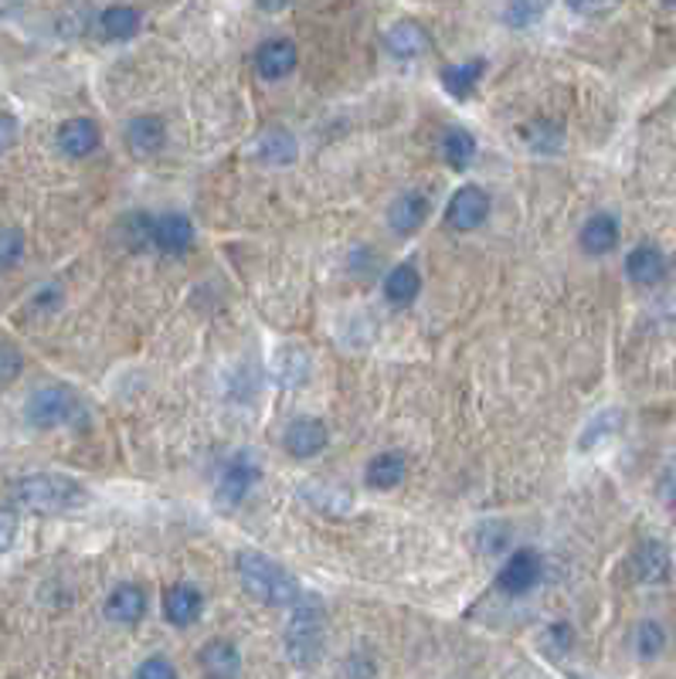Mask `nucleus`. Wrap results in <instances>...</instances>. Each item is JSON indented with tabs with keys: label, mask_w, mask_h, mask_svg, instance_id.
I'll return each mask as SVG.
<instances>
[{
	"label": "nucleus",
	"mask_w": 676,
	"mask_h": 679,
	"mask_svg": "<svg viewBox=\"0 0 676 679\" xmlns=\"http://www.w3.org/2000/svg\"><path fill=\"white\" fill-rule=\"evenodd\" d=\"M269 370H272L275 384L299 388V384H306V378H310L313 360H310V354H306V347H299V344H280L272 350Z\"/></svg>",
	"instance_id": "nucleus-7"
},
{
	"label": "nucleus",
	"mask_w": 676,
	"mask_h": 679,
	"mask_svg": "<svg viewBox=\"0 0 676 679\" xmlns=\"http://www.w3.org/2000/svg\"><path fill=\"white\" fill-rule=\"evenodd\" d=\"M483 61L476 58V61H466V65H449V69H442V88L449 92L452 99H470L473 96V88H476V82H479V75H483Z\"/></svg>",
	"instance_id": "nucleus-27"
},
{
	"label": "nucleus",
	"mask_w": 676,
	"mask_h": 679,
	"mask_svg": "<svg viewBox=\"0 0 676 679\" xmlns=\"http://www.w3.org/2000/svg\"><path fill=\"white\" fill-rule=\"evenodd\" d=\"M14 374H17V357H14V350H11V347H4V381L11 384V381H14Z\"/></svg>",
	"instance_id": "nucleus-37"
},
{
	"label": "nucleus",
	"mask_w": 676,
	"mask_h": 679,
	"mask_svg": "<svg viewBox=\"0 0 676 679\" xmlns=\"http://www.w3.org/2000/svg\"><path fill=\"white\" fill-rule=\"evenodd\" d=\"M422 293V275L412 262L405 265H398L388 272V279H384V299L391 306H412Z\"/></svg>",
	"instance_id": "nucleus-24"
},
{
	"label": "nucleus",
	"mask_w": 676,
	"mask_h": 679,
	"mask_svg": "<svg viewBox=\"0 0 676 679\" xmlns=\"http://www.w3.org/2000/svg\"><path fill=\"white\" fill-rule=\"evenodd\" d=\"M578 241L589 255H608L619 245V222L612 218V214H595V218H589L585 228H581Z\"/></svg>",
	"instance_id": "nucleus-22"
},
{
	"label": "nucleus",
	"mask_w": 676,
	"mask_h": 679,
	"mask_svg": "<svg viewBox=\"0 0 676 679\" xmlns=\"http://www.w3.org/2000/svg\"><path fill=\"white\" fill-rule=\"evenodd\" d=\"M143 611H146V595L137 588V584H119V588H112V595L106 598V619H112L119 626L140 622Z\"/></svg>",
	"instance_id": "nucleus-21"
},
{
	"label": "nucleus",
	"mask_w": 676,
	"mask_h": 679,
	"mask_svg": "<svg viewBox=\"0 0 676 679\" xmlns=\"http://www.w3.org/2000/svg\"><path fill=\"white\" fill-rule=\"evenodd\" d=\"M21 255H24V235L17 228H8L4 238H0V262L11 269Z\"/></svg>",
	"instance_id": "nucleus-34"
},
{
	"label": "nucleus",
	"mask_w": 676,
	"mask_h": 679,
	"mask_svg": "<svg viewBox=\"0 0 676 679\" xmlns=\"http://www.w3.org/2000/svg\"><path fill=\"white\" fill-rule=\"evenodd\" d=\"M79 415H82V401L66 384H45V388H38L35 394H31L27 405H24V418L41 431L72 425V421H79Z\"/></svg>",
	"instance_id": "nucleus-3"
},
{
	"label": "nucleus",
	"mask_w": 676,
	"mask_h": 679,
	"mask_svg": "<svg viewBox=\"0 0 676 679\" xmlns=\"http://www.w3.org/2000/svg\"><path fill=\"white\" fill-rule=\"evenodd\" d=\"M323 645V611L317 601H296V615L286 629V653L293 663L310 666Z\"/></svg>",
	"instance_id": "nucleus-4"
},
{
	"label": "nucleus",
	"mask_w": 676,
	"mask_h": 679,
	"mask_svg": "<svg viewBox=\"0 0 676 679\" xmlns=\"http://www.w3.org/2000/svg\"><path fill=\"white\" fill-rule=\"evenodd\" d=\"M14 130H17V119L8 112V116H4V146H11V143H14Z\"/></svg>",
	"instance_id": "nucleus-38"
},
{
	"label": "nucleus",
	"mask_w": 676,
	"mask_h": 679,
	"mask_svg": "<svg viewBox=\"0 0 676 679\" xmlns=\"http://www.w3.org/2000/svg\"><path fill=\"white\" fill-rule=\"evenodd\" d=\"M541 581V558L534 550H513V558L500 568L497 584L507 595H527L534 584Z\"/></svg>",
	"instance_id": "nucleus-8"
},
{
	"label": "nucleus",
	"mask_w": 676,
	"mask_h": 679,
	"mask_svg": "<svg viewBox=\"0 0 676 679\" xmlns=\"http://www.w3.org/2000/svg\"><path fill=\"white\" fill-rule=\"evenodd\" d=\"M296 45L286 41V38H275V41H265L259 51H256V69L262 79H286L293 69H296Z\"/></svg>",
	"instance_id": "nucleus-17"
},
{
	"label": "nucleus",
	"mask_w": 676,
	"mask_h": 679,
	"mask_svg": "<svg viewBox=\"0 0 676 679\" xmlns=\"http://www.w3.org/2000/svg\"><path fill=\"white\" fill-rule=\"evenodd\" d=\"M327 442H330V431L320 418H296V421H289L286 436H283V449L293 458H310V455L323 452Z\"/></svg>",
	"instance_id": "nucleus-9"
},
{
	"label": "nucleus",
	"mask_w": 676,
	"mask_h": 679,
	"mask_svg": "<svg viewBox=\"0 0 676 679\" xmlns=\"http://www.w3.org/2000/svg\"><path fill=\"white\" fill-rule=\"evenodd\" d=\"M140 31V11L137 8H127V4H116L109 11H103L99 17V35L106 41H127Z\"/></svg>",
	"instance_id": "nucleus-25"
},
{
	"label": "nucleus",
	"mask_w": 676,
	"mask_h": 679,
	"mask_svg": "<svg viewBox=\"0 0 676 679\" xmlns=\"http://www.w3.org/2000/svg\"><path fill=\"white\" fill-rule=\"evenodd\" d=\"M11 503L31 513H69L85 503V486L61 473H31L11 486Z\"/></svg>",
	"instance_id": "nucleus-1"
},
{
	"label": "nucleus",
	"mask_w": 676,
	"mask_h": 679,
	"mask_svg": "<svg viewBox=\"0 0 676 679\" xmlns=\"http://www.w3.org/2000/svg\"><path fill=\"white\" fill-rule=\"evenodd\" d=\"M565 4H568V11H574L581 17H605L616 11L622 0H565Z\"/></svg>",
	"instance_id": "nucleus-31"
},
{
	"label": "nucleus",
	"mask_w": 676,
	"mask_h": 679,
	"mask_svg": "<svg viewBox=\"0 0 676 679\" xmlns=\"http://www.w3.org/2000/svg\"><path fill=\"white\" fill-rule=\"evenodd\" d=\"M164 611H167V619L174 626H194L201 619V611H204V598L201 592L194 588V584H174V588L167 592L164 598Z\"/></svg>",
	"instance_id": "nucleus-19"
},
{
	"label": "nucleus",
	"mask_w": 676,
	"mask_h": 679,
	"mask_svg": "<svg viewBox=\"0 0 676 679\" xmlns=\"http://www.w3.org/2000/svg\"><path fill=\"white\" fill-rule=\"evenodd\" d=\"M571 639H574V632H571V626H565V622L550 626V629L544 632V645H547V653H550V656L568 653V650H571Z\"/></svg>",
	"instance_id": "nucleus-32"
},
{
	"label": "nucleus",
	"mask_w": 676,
	"mask_h": 679,
	"mask_svg": "<svg viewBox=\"0 0 676 679\" xmlns=\"http://www.w3.org/2000/svg\"><path fill=\"white\" fill-rule=\"evenodd\" d=\"M153 249L161 252H188L194 245V225L183 218V214H164V218H153V238H150Z\"/></svg>",
	"instance_id": "nucleus-13"
},
{
	"label": "nucleus",
	"mask_w": 676,
	"mask_h": 679,
	"mask_svg": "<svg viewBox=\"0 0 676 679\" xmlns=\"http://www.w3.org/2000/svg\"><path fill=\"white\" fill-rule=\"evenodd\" d=\"M164 143H167V127L157 116H137L127 127V146L137 157H153Z\"/></svg>",
	"instance_id": "nucleus-20"
},
{
	"label": "nucleus",
	"mask_w": 676,
	"mask_h": 679,
	"mask_svg": "<svg viewBox=\"0 0 676 679\" xmlns=\"http://www.w3.org/2000/svg\"><path fill=\"white\" fill-rule=\"evenodd\" d=\"M442 157L452 170H466L476 157V136L463 127H449L442 133Z\"/></svg>",
	"instance_id": "nucleus-26"
},
{
	"label": "nucleus",
	"mask_w": 676,
	"mask_h": 679,
	"mask_svg": "<svg viewBox=\"0 0 676 679\" xmlns=\"http://www.w3.org/2000/svg\"><path fill=\"white\" fill-rule=\"evenodd\" d=\"M626 275H629L632 286L650 289V286L663 283V275H666V255L656 249V245L642 241V245H636V249L626 255Z\"/></svg>",
	"instance_id": "nucleus-10"
},
{
	"label": "nucleus",
	"mask_w": 676,
	"mask_h": 679,
	"mask_svg": "<svg viewBox=\"0 0 676 679\" xmlns=\"http://www.w3.org/2000/svg\"><path fill=\"white\" fill-rule=\"evenodd\" d=\"M619 425H622V415H619V412H598V415H595L585 428H581L578 449H581V452H592V449H598L605 439L616 436Z\"/></svg>",
	"instance_id": "nucleus-28"
},
{
	"label": "nucleus",
	"mask_w": 676,
	"mask_h": 679,
	"mask_svg": "<svg viewBox=\"0 0 676 679\" xmlns=\"http://www.w3.org/2000/svg\"><path fill=\"white\" fill-rule=\"evenodd\" d=\"M11 537H14V520H11V510L4 513V550L11 547Z\"/></svg>",
	"instance_id": "nucleus-39"
},
{
	"label": "nucleus",
	"mask_w": 676,
	"mask_h": 679,
	"mask_svg": "<svg viewBox=\"0 0 676 679\" xmlns=\"http://www.w3.org/2000/svg\"><path fill=\"white\" fill-rule=\"evenodd\" d=\"M405 473H408L405 452H381V455H375L371 462H367L364 479L371 489H394L398 483L405 479Z\"/></svg>",
	"instance_id": "nucleus-23"
},
{
	"label": "nucleus",
	"mask_w": 676,
	"mask_h": 679,
	"mask_svg": "<svg viewBox=\"0 0 676 679\" xmlns=\"http://www.w3.org/2000/svg\"><path fill=\"white\" fill-rule=\"evenodd\" d=\"M384 48H388V55L402 58V61L422 58L428 51V31L418 21H394L384 31Z\"/></svg>",
	"instance_id": "nucleus-14"
},
{
	"label": "nucleus",
	"mask_w": 676,
	"mask_h": 679,
	"mask_svg": "<svg viewBox=\"0 0 676 679\" xmlns=\"http://www.w3.org/2000/svg\"><path fill=\"white\" fill-rule=\"evenodd\" d=\"M238 581L245 584V592L265 605H296L299 601V584L296 577L280 564L265 558L259 550H241L235 558Z\"/></svg>",
	"instance_id": "nucleus-2"
},
{
	"label": "nucleus",
	"mask_w": 676,
	"mask_h": 679,
	"mask_svg": "<svg viewBox=\"0 0 676 679\" xmlns=\"http://www.w3.org/2000/svg\"><path fill=\"white\" fill-rule=\"evenodd\" d=\"M544 14V0H507L503 4V21L510 27H531Z\"/></svg>",
	"instance_id": "nucleus-29"
},
{
	"label": "nucleus",
	"mask_w": 676,
	"mask_h": 679,
	"mask_svg": "<svg viewBox=\"0 0 676 679\" xmlns=\"http://www.w3.org/2000/svg\"><path fill=\"white\" fill-rule=\"evenodd\" d=\"M636 645H639V656L642 659H653L663 653V645H666V635L656 622H642L639 632H636Z\"/></svg>",
	"instance_id": "nucleus-30"
},
{
	"label": "nucleus",
	"mask_w": 676,
	"mask_h": 679,
	"mask_svg": "<svg viewBox=\"0 0 676 679\" xmlns=\"http://www.w3.org/2000/svg\"><path fill=\"white\" fill-rule=\"evenodd\" d=\"M660 497H663V503L676 513V466H669L666 473H663V483H660Z\"/></svg>",
	"instance_id": "nucleus-35"
},
{
	"label": "nucleus",
	"mask_w": 676,
	"mask_h": 679,
	"mask_svg": "<svg viewBox=\"0 0 676 679\" xmlns=\"http://www.w3.org/2000/svg\"><path fill=\"white\" fill-rule=\"evenodd\" d=\"M489 214V198L486 191H479L476 183H466L449 198L446 207V228L449 231H476Z\"/></svg>",
	"instance_id": "nucleus-5"
},
{
	"label": "nucleus",
	"mask_w": 676,
	"mask_h": 679,
	"mask_svg": "<svg viewBox=\"0 0 676 679\" xmlns=\"http://www.w3.org/2000/svg\"><path fill=\"white\" fill-rule=\"evenodd\" d=\"M256 4H259V11H265V14H283V11L293 4V0H256Z\"/></svg>",
	"instance_id": "nucleus-36"
},
{
	"label": "nucleus",
	"mask_w": 676,
	"mask_h": 679,
	"mask_svg": "<svg viewBox=\"0 0 676 679\" xmlns=\"http://www.w3.org/2000/svg\"><path fill=\"white\" fill-rule=\"evenodd\" d=\"M252 157L265 167H289L299 157V143L289 130L272 127L265 130L256 143H252Z\"/></svg>",
	"instance_id": "nucleus-11"
},
{
	"label": "nucleus",
	"mask_w": 676,
	"mask_h": 679,
	"mask_svg": "<svg viewBox=\"0 0 676 679\" xmlns=\"http://www.w3.org/2000/svg\"><path fill=\"white\" fill-rule=\"evenodd\" d=\"M58 150L66 153L72 160H82L88 153H96L99 146V127L92 119H66L58 127V136H55Z\"/></svg>",
	"instance_id": "nucleus-12"
},
{
	"label": "nucleus",
	"mask_w": 676,
	"mask_h": 679,
	"mask_svg": "<svg viewBox=\"0 0 676 679\" xmlns=\"http://www.w3.org/2000/svg\"><path fill=\"white\" fill-rule=\"evenodd\" d=\"M259 479H262V469L252 458V452H238L218 479V500L228 507H238L241 500H249V492L256 489Z\"/></svg>",
	"instance_id": "nucleus-6"
},
{
	"label": "nucleus",
	"mask_w": 676,
	"mask_h": 679,
	"mask_svg": "<svg viewBox=\"0 0 676 679\" xmlns=\"http://www.w3.org/2000/svg\"><path fill=\"white\" fill-rule=\"evenodd\" d=\"M428 218V201L422 191H405L398 194L388 207V225L394 235H415Z\"/></svg>",
	"instance_id": "nucleus-15"
},
{
	"label": "nucleus",
	"mask_w": 676,
	"mask_h": 679,
	"mask_svg": "<svg viewBox=\"0 0 676 679\" xmlns=\"http://www.w3.org/2000/svg\"><path fill=\"white\" fill-rule=\"evenodd\" d=\"M137 679H177V669H174V663L164 659V656H150V659L140 663Z\"/></svg>",
	"instance_id": "nucleus-33"
},
{
	"label": "nucleus",
	"mask_w": 676,
	"mask_h": 679,
	"mask_svg": "<svg viewBox=\"0 0 676 679\" xmlns=\"http://www.w3.org/2000/svg\"><path fill=\"white\" fill-rule=\"evenodd\" d=\"M632 571L642 584H660L669 577V550L660 540H642L632 553Z\"/></svg>",
	"instance_id": "nucleus-18"
},
{
	"label": "nucleus",
	"mask_w": 676,
	"mask_h": 679,
	"mask_svg": "<svg viewBox=\"0 0 676 679\" xmlns=\"http://www.w3.org/2000/svg\"><path fill=\"white\" fill-rule=\"evenodd\" d=\"M198 659L207 679H238L241 672V656L228 639H211Z\"/></svg>",
	"instance_id": "nucleus-16"
}]
</instances>
